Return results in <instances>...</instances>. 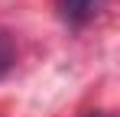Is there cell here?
I'll return each instance as SVG.
<instances>
[{
	"label": "cell",
	"instance_id": "cell-1",
	"mask_svg": "<svg viewBox=\"0 0 120 117\" xmlns=\"http://www.w3.org/2000/svg\"><path fill=\"white\" fill-rule=\"evenodd\" d=\"M104 0H55V10L68 26H84L88 20L98 16Z\"/></svg>",
	"mask_w": 120,
	"mask_h": 117
},
{
	"label": "cell",
	"instance_id": "cell-2",
	"mask_svg": "<svg viewBox=\"0 0 120 117\" xmlns=\"http://www.w3.org/2000/svg\"><path fill=\"white\" fill-rule=\"evenodd\" d=\"M16 65V46L7 33H0V78L10 75V68Z\"/></svg>",
	"mask_w": 120,
	"mask_h": 117
}]
</instances>
